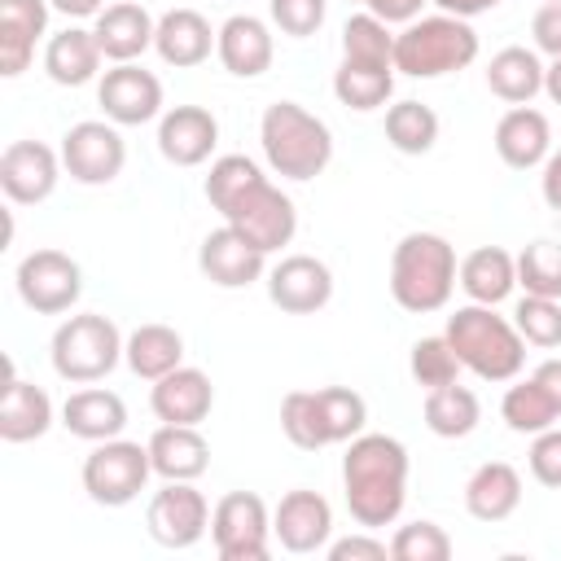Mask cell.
Here are the masks:
<instances>
[{"mask_svg":"<svg viewBox=\"0 0 561 561\" xmlns=\"http://www.w3.org/2000/svg\"><path fill=\"white\" fill-rule=\"evenodd\" d=\"M206 202L224 215V224L241 228L254 245H263L267 254L289 245L294 232H298V210H294V197L280 193L263 167L245 153H224L210 162L206 171V184H202Z\"/></svg>","mask_w":561,"mask_h":561,"instance_id":"cell-1","label":"cell"},{"mask_svg":"<svg viewBox=\"0 0 561 561\" xmlns=\"http://www.w3.org/2000/svg\"><path fill=\"white\" fill-rule=\"evenodd\" d=\"M342 495L355 526H394L408 504V447L394 434H355L342 456Z\"/></svg>","mask_w":561,"mask_h":561,"instance_id":"cell-2","label":"cell"},{"mask_svg":"<svg viewBox=\"0 0 561 561\" xmlns=\"http://www.w3.org/2000/svg\"><path fill=\"white\" fill-rule=\"evenodd\" d=\"M443 337L451 342L460 368L482 381H513L526 368V337L517 333L513 316H500L486 302H465L447 316Z\"/></svg>","mask_w":561,"mask_h":561,"instance_id":"cell-3","label":"cell"},{"mask_svg":"<svg viewBox=\"0 0 561 561\" xmlns=\"http://www.w3.org/2000/svg\"><path fill=\"white\" fill-rule=\"evenodd\" d=\"M259 145L263 162L280 180H316L333 162V131L320 114H311L298 101H272L259 118Z\"/></svg>","mask_w":561,"mask_h":561,"instance_id":"cell-4","label":"cell"},{"mask_svg":"<svg viewBox=\"0 0 561 561\" xmlns=\"http://www.w3.org/2000/svg\"><path fill=\"white\" fill-rule=\"evenodd\" d=\"M456 272H460V263H456V245L447 237L408 232L390 250V298L412 316L443 311L451 302Z\"/></svg>","mask_w":561,"mask_h":561,"instance_id":"cell-5","label":"cell"},{"mask_svg":"<svg viewBox=\"0 0 561 561\" xmlns=\"http://www.w3.org/2000/svg\"><path fill=\"white\" fill-rule=\"evenodd\" d=\"M368 425V403L351 386H320V390H289L280 399V430L294 447L320 451L333 443H351Z\"/></svg>","mask_w":561,"mask_h":561,"instance_id":"cell-6","label":"cell"},{"mask_svg":"<svg viewBox=\"0 0 561 561\" xmlns=\"http://www.w3.org/2000/svg\"><path fill=\"white\" fill-rule=\"evenodd\" d=\"M478 61V31L456 13H421L394 35V70L408 79H443Z\"/></svg>","mask_w":561,"mask_h":561,"instance_id":"cell-7","label":"cell"},{"mask_svg":"<svg viewBox=\"0 0 561 561\" xmlns=\"http://www.w3.org/2000/svg\"><path fill=\"white\" fill-rule=\"evenodd\" d=\"M123 346L127 337L118 333V324L101 311H79V316H66L57 329H53V342H48V359H53V373L61 381H75V386H92V381H105L118 359H123Z\"/></svg>","mask_w":561,"mask_h":561,"instance_id":"cell-8","label":"cell"},{"mask_svg":"<svg viewBox=\"0 0 561 561\" xmlns=\"http://www.w3.org/2000/svg\"><path fill=\"white\" fill-rule=\"evenodd\" d=\"M149 473H153V460H149V443H131V438H105V443H92V451L83 456V491L92 504L101 508H123L131 504L145 486H149Z\"/></svg>","mask_w":561,"mask_h":561,"instance_id":"cell-9","label":"cell"},{"mask_svg":"<svg viewBox=\"0 0 561 561\" xmlns=\"http://www.w3.org/2000/svg\"><path fill=\"white\" fill-rule=\"evenodd\" d=\"M210 539L219 561H267L272 552V508L254 491H228L210 508Z\"/></svg>","mask_w":561,"mask_h":561,"instance_id":"cell-10","label":"cell"},{"mask_svg":"<svg viewBox=\"0 0 561 561\" xmlns=\"http://www.w3.org/2000/svg\"><path fill=\"white\" fill-rule=\"evenodd\" d=\"M61 167L75 184H88V188H101V184H114L127 167V145H123V131L118 123L110 118H83L75 127H66L61 136Z\"/></svg>","mask_w":561,"mask_h":561,"instance_id":"cell-11","label":"cell"},{"mask_svg":"<svg viewBox=\"0 0 561 561\" xmlns=\"http://www.w3.org/2000/svg\"><path fill=\"white\" fill-rule=\"evenodd\" d=\"M13 285H18V298L35 316H66L83 294V267L66 250L44 245V250H31L18 263Z\"/></svg>","mask_w":561,"mask_h":561,"instance_id":"cell-12","label":"cell"},{"mask_svg":"<svg viewBox=\"0 0 561 561\" xmlns=\"http://www.w3.org/2000/svg\"><path fill=\"white\" fill-rule=\"evenodd\" d=\"M96 105L118 127H140L162 118V79L140 61H114L96 83Z\"/></svg>","mask_w":561,"mask_h":561,"instance_id":"cell-13","label":"cell"},{"mask_svg":"<svg viewBox=\"0 0 561 561\" xmlns=\"http://www.w3.org/2000/svg\"><path fill=\"white\" fill-rule=\"evenodd\" d=\"M145 526L162 548H193L210 530V504L193 482H162L149 495Z\"/></svg>","mask_w":561,"mask_h":561,"instance_id":"cell-14","label":"cell"},{"mask_svg":"<svg viewBox=\"0 0 561 561\" xmlns=\"http://www.w3.org/2000/svg\"><path fill=\"white\" fill-rule=\"evenodd\" d=\"M61 149L44 145V140H13L0 153V188L13 206H39L53 197L57 180H61Z\"/></svg>","mask_w":561,"mask_h":561,"instance_id":"cell-15","label":"cell"},{"mask_svg":"<svg viewBox=\"0 0 561 561\" xmlns=\"http://www.w3.org/2000/svg\"><path fill=\"white\" fill-rule=\"evenodd\" d=\"M197 267H202V276H206L210 285H219V289H245V285H254V280L267 276V250L254 245L241 228L224 224V228H215V232L202 237V245H197Z\"/></svg>","mask_w":561,"mask_h":561,"instance_id":"cell-16","label":"cell"},{"mask_svg":"<svg viewBox=\"0 0 561 561\" xmlns=\"http://www.w3.org/2000/svg\"><path fill=\"white\" fill-rule=\"evenodd\" d=\"M272 535L285 552L294 557H311L324 552L333 539V504L320 491L294 486L280 495V504L272 508Z\"/></svg>","mask_w":561,"mask_h":561,"instance_id":"cell-17","label":"cell"},{"mask_svg":"<svg viewBox=\"0 0 561 561\" xmlns=\"http://www.w3.org/2000/svg\"><path fill=\"white\" fill-rule=\"evenodd\" d=\"M267 298L285 316H316L333 298V272L316 254H285L267 267Z\"/></svg>","mask_w":561,"mask_h":561,"instance_id":"cell-18","label":"cell"},{"mask_svg":"<svg viewBox=\"0 0 561 561\" xmlns=\"http://www.w3.org/2000/svg\"><path fill=\"white\" fill-rule=\"evenodd\" d=\"M219 145V118L206 105H171L158 118V153L171 167H202Z\"/></svg>","mask_w":561,"mask_h":561,"instance_id":"cell-19","label":"cell"},{"mask_svg":"<svg viewBox=\"0 0 561 561\" xmlns=\"http://www.w3.org/2000/svg\"><path fill=\"white\" fill-rule=\"evenodd\" d=\"M215 57L228 75L237 79H259L272 70V57H276V39H272V26L254 13H232L224 26H219V39H215Z\"/></svg>","mask_w":561,"mask_h":561,"instance_id":"cell-20","label":"cell"},{"mask_svg":"<svg viewBox=\"0 0 561 561\" xmlns=\"http://www.w3.org/2000/svg\"><path fill=\"white\" fill-rule=\"evenodd\" d=\"M149 408H153V416L162 425H202L210 416V408H215V386H210V377L202 368L180 364V368H171L167 377L153 381Z\"/></svg>","mask_w":561,"mask_h":561,"instance_id":"cell-21","label":"cell"},{"mask_svg":"<svg viewBox=\"0 0 561 561\" xmlns=\"http://www.w3.org/2000/svg\"><path fill=\"white\" fill-rule=\"evenodd\" d=\"M495 153L513 171H535L552 153V123L535 105H513L495 123Z\"/></svg>","mask_w":561,"mask_h":561,"instance_id":"cell-22","label":"cell"},{"mask_svg":"<svg viewBox=\"0 0 561 561\" xmlns=\"http://www.w3.org/2000/svg\"><path fill=\"white\" fill-rule=\"evenodd\" d=\"M48 0H0V75L18 79L48 35Z\"/></svg>","mask_w":561,"mask_h":561,"instance_id":"cell-23","label":"cell"},{"mask_svg":"<svg viewBox=\"0 0 561 561\" xmlns=\"http://www.w3.org/2000/svg\"><path fill=\"white\" fill-rule=\"evenodd\" d=\"M153 31H158V18L136 0L105 4L92 22V35H96L105 61H136L140 53L153 48Z\"/></svg>","mask_w":561,"mask_h":561,"instance_id":"cell-24","label":"cell"},{"mask_svg":"<svg viewBox=\"0 0 561 561\" xmlns=\"http://www.w3.org/2000/svg\"><path fill=\"white\" fill-rule=\"evenodd\" d=\"M53 421H57V412H53L48 390L18 377L9 364V381H4V399H0V438L4 443H35L53 430Z\"/></svg>","mask_w":561,"mask_h":561,"instance_id":"cell-25","label":"cell"},{"mask_svg":"<svg viewBox=\"0 0 561 561\" xmlns=\"http://www.w3.org/2000/svg\"><path fill=\"white\" fill-rule=\"evenodd\" d=\"M215 39L219 31H210L197 9H167L153 31V53L175 70H193L215 53Z\"/></svg>","mask_w":561,"mask_h":561,"instance_id":"cell-26","label":"cell"},{"mask_svg":"<svg viewBox=\"0 0 561 561\" xmlns=\"http://www.w3.org/2000/svg\"><path fill=\"white\" fill-rule=\"evenodd\" d=\"M149 460L162 482H197L210 469V443L197 425H158L149 434Z\"/></svg>","mask_w":561,"mask_h":561,"instance_id":"cell-27","label":"cell"},{"mask_svg":"<svg viewBox=\"0 0 561 561\" xmlns=\"http://www.w3.org/2000/svg\"><path fill=\"white\" fill-rule=\"evenodd\" d=\"M522 508V473L508 460H486L465 482V513L478 522H508Z\"/></svg>","mask_w":561,"mask_h":561,"instance_id":"cell-28","label":"cell"},{"mask_svg":"<svg viewBox=\"0 0 561 561\" xmlns=\"http://www.w3.org/2000/svg\"><path fill=\"white\" fill-rule=\"evenodd\" d=\"M61 425L83 443H105L127 430V403L105 386H83L61 403Z\"/></svg>","mask_w":561,"mask_h":561,"instance_id":"cell-29","label":"cell"},{"mask_svg":"<svg viewBox=\"0 0 561 561\" xmlns=\"http://www.w3.org/2000/svg\"><path fill=\"white\" fill-rule=\"evenodd\" d=\"M101 61H105V53L88 26H66V31L48 35V44H44V70L61 88L92 83L101 75Z\"/></svg>","mask_w":561,"mask_h":561,"instance_id":"cell-30","label":"cell"},{"mask_svg":"<svg viewBox=\"0 0 561 561\" xmlns=\"http://www.w3.org/2000/svg\"><path fill=\"white\" fill-rule=\"evenodd\" d=\"M456 285L469 294V302L500 307L517 289V254H508L504 245H478L460 259Z\"/></svg>","mask_w":561,"mask_h":561,"instance_id":"cell-31","label":"cell"},{"mask_svg":"<svg viewBox=\"0 0 561 561\" xmlns=\"http://www.w3.org/2000/svg\"><path fill=\"white\" fill-rule=\"evenodd\" d=\"M486 88L504 105H530L543 92V61L526 44H508L486 61Z\"/></svg>","mask_w":561,"mask_h":561,"instance_id":"cell-32","label":"cell"},{"mask_svg":"<svg viewBox=\"0 0 561 561\" xmlns=\"http://www.w3.org/2000/svg\"><path fill=\"white\" fill-rule=\"evenodd\" d=\"M123 359H127V368H131L136 377L158 381V377H167L171 368L184 364V337H180V329H171V324H140V329L127 333Z\"/></svg>","mask_w":561,"mask_h":561,"instance_id":"cell-33","label":"cell"},{"mask_svg":"<svg viewBox=\"0 0 561 561\" xmlns=\"http://www.w3.org/2000/svg\"><path fill=\"white\" fill-rule=\"evenodd\" d=\"M425 430L438 434V438H469L482 421V403L469 386L451 381V386H438V390H425Z\"/></svg>","mask_w":561,"mask_h":561,"instance_id":"cell-34","label":"cell"},{"mask_svg":"<svg viewBox=\"0 0 561 561\" xmlns=\"http://www.w3.org/2000/svg\"><path fill=\"white\" fill-rule=\"evenodd\" d=\"M333 96L355 114L381 110L394 96V66H368L342 57V66L333 70Z\"/></svg>","mask_w":561,"mask_h":561,"instance_id":"cell-35","label":"cell"},{"mask_svg":"<svg viewBox=\"0 0 561 561\" xmlns=\"http://www.w3.org/2000/svg\"><path fill=\"white\" fill-rule=\"evenodd\" d=\"M386 140L394 153L421 158L438 145V114L425 101H394L386 110Z\"/></svg>","mask_w":561,"mask_h":561,"instance_id":"cell-36","label":"cell"},{"mask_svg":"<svg viewBox=\"0 0 561 561\" xmlns=\"http://www.w3.org/2000/svg\"><path fill=\"white\" fill-rule=\"evenodd\" d=\"M500 416H504V425L513 434H543V430H552L561 421L552 399H548V390L535 377H522V381L513 377V386L500 399Z\"/></svg>","mask_w":561,"mask_h":561,"instance_id":"cell-37","label":"cell"},{"mask_svg":"<svg viewBox=\"0 0 561 561\" xmlns=\"http://www.w3.org/2000/svg\"><path fill=\"white\" fill-rule=\"evenodd\" d=\"M342 57L368 66H394V31L377 13H351L342 26Z\"/></svg>","mask_w":561,"mask_h":561,"instance_id":"cell-38","label":"cell"},{"mask_svg":"<svg viewBox=\"0 0 561 561\" xmlns=\"http://www.w3.org/2000/svg\"><path fill=\"white\" fill-rule=\"evenodd\" d=\"M517 285L522 294L561 298V241L539 237L517 254Z\"/></svg>","mask_w":561,"mask_h":561,"instance_id":"cell-39","label":"cell"},{"mask_svg":"<svg viewBox=\"0 0 561 561\" xmlns=\"http://www.w3.org/2000/svg\"><path fill=\"white\" fill-rule=\"evenodd\" d=\"M408 373H412V381H416V386H425V390H438V386H451V381H460V359H456L451 342H447L443 333H434V337H421V342H412V355H408Z\"/></svg>","mask_w":561,"mask_h":561,"instance_id":"cell-40","label":"cell"},{"mask_svg":"<svg viewBox=\"0 0 561 561\" xmlns=\"http://www.w3.org/2000/svg\"><path fill=\"white\" fill-rule=\"evenodd\" d=\"M390 557L394 561H447L451 557V535L430 517L403 522L390 535Z\"/></svg>","mask_w":561,"mask_h":561,"instance_id":"cell-41","label":"cell"},{"mask_svg":"<svg viewBox=\"0 0 561 561\" xmlns=\"http://www.w3.org/2000/svg\"><path fill=\"white\" fill-rule=\"evenodd\" d=\"M513 324L526 337V346H539V351L561 346V298L522 294V302L513 307Z\"/></svg>","mask_w":561,"mask_h":561,"instance_id":"cell-42","label":"cell"},{"mask_svg":"<svg viewBox=\"0 0 561 561\" xmlns=\"http://www.w3.org/2000/svg\"><path fill=\"white\" fill-rule=\"evenodd\" d=\"M324 13H329V0H267V18L280 35L289 39H307L324 26Z\"/></svg>","mask_w":561,"mask_h":561,"instance_id":"cell-43","label":"cell"},{"mask_svg":"<svg viewBox=\"0 0 561 561\" xmlns=\"http://www.w3.org/2000/svg\"><path fill=\"white\" fill-rule=\"evenodd\" d=\"M526 465H530V478L548 491H561V430H543V434H530V451H526Z\"/></svg>","mask_w":561,"mask_h":561,"instance_id":"cell-44","label":"cell"},{"mask_svg":"<svg viewBox=\"0 0 561 561\" xmlns=\"http://www.w3.org/2000/svg\"><path fill=\"white\" fill-rule=\"evenodd\" d=\"M324 557L329 561H386L390 543L377 539V530H359V535H346V539H329Z\"/></svg>","mask_w":561,"mask_h":561,"instance_id":"cell-45","label":"cell"},{"mask_svg":"<svg viewBox=\"0 0 561 561\" xmlns=\"http://www.w3.org/2000/svg\"><path fill=\"white\" fill-rule=\"evenodd\" d=\"M530 35H535V53L561 57V0H543V4L535 9Z\"/></svg>","mask_w":561,"mask_h":561,"instance_id":"cell-46","label":"cell"},{"mask_svg":"<svg viewBox=\"0 0 561 561\" xmlns=\"http://www.w3.org/2000/svg\"><path fill=\"white\" fill-rule=\"evenodd\" d=\"M425 4H430V0H364V9L377 13V18L390 22V26H408V22H416Z\"/></svg>","mask_w":561,"mask_h":561,"instance_id":"cell-47","label":"cell"},{"mask_svg":"<svg viewBox=\"0 0 561 561\" xmlns=\"http://www.w3.org/2000/svg\"><path fill=\"white\" fill-rule=\"evenodd\" d=\"M539 171H543V175H539V193H543V202H548L552 210H561V149H552V153L543 158Z\"/></svg>","mask_w":561,"mask_h":561,"instance_id":"cell-48","label":"cell"},{"mask_svg":"<svg viewBox=\"0 0 561 561\" xmlns=\"http://www.w3.org/2000/svg\"><path fill=\"white\" fill-rule=\"evenodd\" d=\"M530 377L548 390V399H552V408H557V416H561V359H543Z\"/></svg>","mask_w":561,"mask_h":561,"instance_id":"cell-49","label":"cell"},{"mask_svg":"<svg viewBox=\"0 0 561 561\" xmlns=\"http://www.w3.org/2000/svg\"><path fill=\"white\" fill-rule=\"evenodd\" d=\"M430 4H438V13H456V18H478V13H491L495 4H504V0H430Z\"/></svg>","mask_w":561,"mask_h":561,"instance_id":"cell-50","label":"cell"},{"mask_svg":"<svg viewBox=\"0 0 561 561\" xmlns=\"http://www.w3.org/2000/svg\"><path fill=\"white\" fill-rule=\"evenodd\" d=\"M57 13H66V18H96L101 9H105V0H48Z\"/></svg>","mask_w":561,"mask_h":561,"instance_id":"cell-51","label":"cell"},{"mask_svg":"<svg viewBox=\"0 0 561 561\" xmlns=\"http://www.w3.org/2000/svg\"><path fill=\"white\" fill-rule=\"evenodd\" d=\"M543 92H548L552 105H561V57H552V61L543 66Z\"/></svg>","mask_w":561,"mask_h":561,"instance_id":"cell-52","label":"cell"},{"mask_svg":"<svg viewBox=\"0 0 561 561\" xmlns=\"http://www.w3.org/2000/svg\"><path fill=\"white\" fill-rule=\"evenodd\" d=\"M346 4H364V0H346Z\"/></svg>","mask_w":561,"mask_h":561,"instance_id":"cell-53","label":"cell"}]
</instances>
